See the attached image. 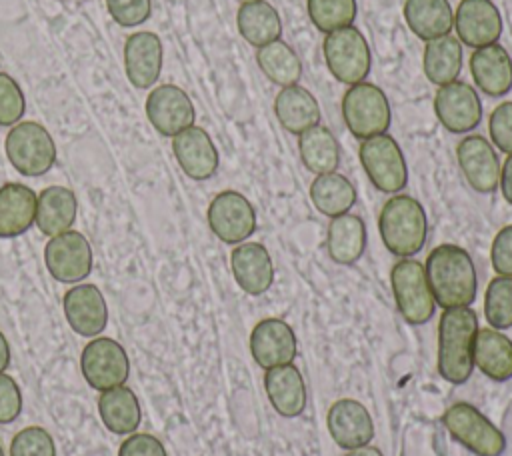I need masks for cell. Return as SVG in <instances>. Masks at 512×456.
Listing matches in <instances>:
<instances>
[{"label": "cell", "instance_id": "1", "mask_svg": "<svg viewBox=\"0 0 512 456\" xmlns=\"http://www.w3.org/2000/svg\"><path fill=\"white\" fill-rule=\"evenodd\" d=\"M434 302L440 308L470 306L476 298V268L470 254L456 244L436 246L424 264Z\"/></svg>", "mask_w": 512, "mask_h": 456}, {"label": "cell", "instance_id": "2", "mask_svg": "<svg viewBox=\"0 0 512 456\" xmlns=\"http://www.w3.org/2000/svg\"><path fill=\"white\" fill-rule=\"evenodd\" d=\"M478 318L470 306L446 308L438 322V372L452 384H464L472 376V346Z\"/></svg>", "mask_w": 512, "mask_h": 456}, {"label": "cell", "instance_id": "3", "mask_svg": "<svg viewBox=\"0 0 512 456\" xmlns=\"http://www.w3.org/2000/svg\"><path fill=\"white\" fill-rule=\"evenodd\" d=\"M378 228L388 252L398 258H412L426 242L428 222L424 206L408 194H396L384 202Z\"/></svg>", "mask_w": 512, "mask_h": 456}, {"label": "cell", "instance_id": "4", "mask_svg": "<svg viewBox=\"0 0 512 456\" xmlns=\"http://www.w3.org/2000/svg\"><path fill=\"white\" fill-rule=\"evenodd\" d=\"M342 118L352 136L366 140L386 134L392 122V110L382 88L372 82H360L344 92Z\"/></svg>", "mask_w": 512, "mask_h": 456}, {"label": "cell", "instance_id": "5", "mask_svg": "<svg viewBox=\"0 0 512 456\" xmlns=\"http://www.w3.org/2000/svg\"><path fill=\"white\" fill-rule=\"evenodd\" d=\"M322 54L328 72L348 86L364 82L372 66L370 46L356 26H346L326 34Z\"/></svg>", "mask_w": 512, "mask_h": 456}, {"label": "cell", "instance_id": "6", "mask_svg": "<svg viewBox=\"0 0 512 456\" xmlns=\"http://www.w3.org/2000/svg\"><path fill=\"white\" fill-rule=\"evenodd\" d=\"M6 156L22 176H42L56 160V146L38 122H18L6 134Z\"/></svg>", "mask_w": 512, "mask_h": 456}, {"label": "cell", "instance_id": "7", "mask_svg": "<svg viewBox=\"0 0 512 456\" xmlns=\"http://www.w3.org/2000/svg\"><path fill=\"white\" fill-rule=\"evenodd\" d=\"M390 284L396 306L408 324H424L432 318L436 302L422 262L400 258L390 270Z\"/></svg>", "mask_w": 512, "mask_h": 456}, {"label": "cell", "instance_id": "8", "mask_svg": "<svg viewBox=\"0 0 512 456\" xmlns=\"http://www.w3.org/2000/svg\"><path fill=\"white\" fill-rule=\"evenodd\" d=\"M442 422L452 438L476 456H500L506 450L504 434L468 402H456L446 408Z\"/></svg>", "mask_w": 512, "mask_h": 456}, {"label": "cell", "instance_id": "9", "mask_svg": "<svg viewBox=\"0 0 512 456\" xmlns=\"http://www.w3.org/2000/svg\"><path fill=\"white\" fill-rule=\"evenodd\" d=\"M360 164L374 184L384 194L404 190L408 182V166L398 142L388 134H378L360 142Z\"/></svg>", "mask_w": 512, "mask_h": 456}, {"label": "cell", "instance_id": "10", "mask_svg": "<svg viewBox=\"0 0 512 456\" xmlns=\"http://www.w3.org/2000/svg\"><path fill=\"white\" fill-rule=\"evenodd\" d=\"M80 370L94 390L104 392L116 386H124L130 374V360L122 344L100 336L84 346L80 356Z\"/></svg>", "mask_w": 512, "mask_h": 456}, {"label": "cell", "instance_id": "11", "mask_svg": "<svg viewBox=\"0 0 512 456\" xmlns=\"http://www.w3.org/2000/svg\"><path fill=\"white\" fill-rule=\"evenodd\" d=\"M44 264L54 280L76 284L92 272V248L84 234L66 230L44 246Z\"/></svg>", "mask_w": 512, "mask_h": 456}, {"label": "cell", "instance_id": "12", "mask_svg": "<svg viewBox=\"0 0 512 456\" xmlns=\"http://www.w3.org/2000/svg\"><path fill=\"white\" fill-rule=\"evenodd\" d=\"M208 226L226 244H240L256 230V212L248 198L236 190L216 194L206 212Z\"/></svg>", "mask_w": 512, "mask_h": 456}, {"label": "cell", "instance_id": "13", "mask_svg": "<svg viewBox=\"0 0 512 456\" xmlns=\"http://www.w3.org/2000/svg\"><path fill=\"white\" fill-rule=\"evenodd\" d=\"M146 118L160 136L174 138L178 132L194 126L196 110L190 96L176 84L156 86L144 104Z\"/></svg>", "mask_w": 512, "mask_h": 456}, {"label": "cell", "instance_id": "14", "mask_svg": "<svg viewBox=\"0 0 512 456\" xmlns=\"http://www.w3.org/2000/svg\"><path fill=\"white\" fill-rule=\"evenodd\" d=\"M434 114L452 134H466L482 120V102L478 92L462 80L440 86L434 96Z\"/></svg>", "mask_w": 512, "mask_h": 456}, {"label": "cell", "instance_id": "15", "mask_svg": "<svg viewBox=\"0 0 512 456\" xmlns=\"http://www.w3.org/2000/svg\"><path fill=\"white\" fill-rule=\"evenodd\" d=\"M456 36L470 48L496 44L502 36V16L492 0H460L454 12Z\"/></svg>", "mask_w": 512, "mask_h": 456}, {"label": "cell", "instance_id": "16", "mask_svg": "<svg viewBox=\"0 0 512 456\" xmlns=\"http://www.w3.org/2000/svg\"><path fill=\"white\" fill-rule=\"evenodd\" d=\"M296 352V334L284 320L264 318L252 328L250 354L264 370L292 364Z\"/></svg>", "mask_w": 512, "mask_h": 456}, {"label": "cell", "instance_id": "17", "mask_svg": "<svg viewBox=\"0 0 512 456\" xmlns=\"http://www.w3.org/2000/svg\"><path fill=\"white\" fill-rule=\"evenodd\" d=\"M456 158L472 190L480 194H490L498 188L500 162L492 144L484 136H464L456 146Z\"/></svg>", "mask_w": 512, "mask_h": 456}, {"label": "cell", "instance_id": "18", "mask_svg": "<svg viewBox=\"0 0 512 456\" xmlns=\"http://www.w3.org/2000/svg\"><path fill=\"white\" fill-rule=\"evenodd\" d=\"M172 152L182 172L192 180H208L218 170V150L210 134L190 126L172 138Z\"/></svg>", "mask_w": 512, "mask_h": 456}, {"label": "cell", "instance_id": "19", "mask_svg": "<svg viewBox=\"0 0 512 456\" xmlns=\"http://www.w3.org/2000/svg\"><path fill=\"white\" fill-rule=\"evenodd\" d=\"M62 308L70 328L80 336L94 338L108 324L106 300L94 284H78L70 288L62 298Z\"/></svg>", "mask_w": 512, "mask_h": 456}, {"label": "cell", "instance_id": "20", "mask_svg": "<svg viewBox=\"0 0 512 456\" xmlns=\"http://www.w3.org/2000/svg\"><path fill=\"white\" fill-rule=\"evenodd\" d=\"M326 426L332 440L344 450L366 446L374 438V424L370 412L364 404L352 398L336 400L330 406Z\"/></svg>", "mask_w": 512, "mask_h": 456}, {"label": "cell", "instance_id": "21", "mask_svg": "<svg viewBox=\"0 0 512 456\" xmlns=\"http://www.w3.org/2000/svg\"><path fill=\"white\" fill-rule=\"evenodd\" d=\"M124 70L132 86L150 88L162 72L160 36L148 30L130 34L124 42Z\"/></svg>", "mask_w": 512, "mask_h": 456}, {"label": "cell", "instance_id": "22", "mask_svg": "<svg viewBox=\"0 0 512 456\" xmlns=\"http://www.w3.org/2000/svg\"><path fill=\"white\" fill-rule=\"evenodd\" d=\"M230 268L236 284L250 296L264 294L274 282L270 252L260 242H240L230 252Z\"/></svg>", "mask_w": 512, "mask_h": 456}, {"label": "cell", "instance_id": "23", "mask_svg": "<svg viewBox=\"0 0 512 456\" xmlns=\"http://www.w3.org/2000/svg\"><path fill=\"white\" fill-rule=\"evenodd\" d=\"M470 74L484 94L504 96L512 88V58L498 42L476 48L470 54Z\"/></svg>", "mask_w": 512, "mask_h": 456}, {"label": "cell", "instance_id": "24", "mask_svg": "<svg viewBox=\"0 0 512 456\" xmlns=\"http://www.w3.org/2000/svg\"><path fill=\"white\" fill-rule=\"evenodd\" d=\"M264 388L274 410L284 418L300 416L306 408V384L300 370L292 364L268 368Z\"/></svg>", "mask_w": 512, "mask_h": 456}, {"label": "cell", "instance_id": "25", "mask_svg": "<svg viewBox=\"0 0 512 456\" xmlns=\"http://www.w3.org/2000/svg\"><path fill=\"white\" fill-rule=\"evenodd\" d=\"M274 114L280 126L290 134H302L320 124L318 100L300 84L280 88L274 98Z\"/></svg>", "mask_w": 512, "mask_h": 456}, {"label": "cell", "instance_id": "26", "mask_svg": "<svg viewBox=\"0 0 512 456\" xmlns=\"http://www.w3.org/2000/svg\"><path fill=\"white\" fill-rule=\"evenodd\" d=\"M38 196L32 188L8 182L0 186V238L24 234L36 220Z\"/></svg>", "mask_w": 512, "mask_h": 456}, {"label": "cell", "instance_id": "27", "mask_svg": "<svg viewBox=\"0 0 512 456\" xmlns=\"http://www.w3.org/2000/svg\"><path fill=\"white\" fill-rule=\"evenodd\" d=\"M76 212L78 202L70 188L48 186L38 194L34 224L42 234L52 238L72 228V224L76 222Z\"/></svg>", "mask_w": 512, "mask_h": 456}, {"label": "cell", "instance_id": "28", "mask_svg": "<svg viewBox=\"0 0 512 456\" xmlns=\"http://www.w3.org/2000/svg\"><path fill=\"white\" fill-rule=\"evenodd\" d=\"M474 364L490 380L504 382L512 378V340L500 330L480 328L472 346Z\"/></svg>", "mask_w": 512, "mask_h": 456}, {"label": "cell", "instance_id": "29", "mask_svg": "<svg viewBox=\"0 0 512 456\" xmlns=\"http://www.w3.org/2000/svg\"><path fill=\"white\" fill-rule=\"evenodd\" d=\"M366 224L356 214H342L330 220L326 232L328 256L342 266H350L364 254Z\"/></svg>", "mask_w": 512, "mask_h": 456}, {"label": "cell", "instance_id": "30", "mask_svg": "<svg viewBox=\"0 0 512 456\" xmlns=\"http://www.w3.org/2000/svg\"><path fill=\"white\" fill-rule=\"evenodd\" d=\"M404 20L424 42L448 36L454 26V12L448 0H406Z\"/></svg>", "mask_w": 512, "mask_h": 456}, {"label": "cell", "instance_id": "31", "mask_svg": "<svg viewBox=\"0 0 512 456\" xmlns=\"http://www.w3.org/2000/svg\"><path fill=\"white\" fill-rule=\"evenodd\" d=\"M240 36L256 48H262L274 40H280L282 20L278 10L266 0H254L240 4L236 14Z\"/></svg>", "mask_w": 512, "mask_h": 456}, {"label": "cell", "instance_id": "32", "mask_svg": "<svg viewBox=\"0 0 512 456\" xmlns=\"http://www.w3.org/2000/svg\"><path fill=\"white\" fill-rule=\"evenodd\" d=\"M424 76L434 86H446L454 82L462 70V46L452 34L428 40L422 54Z\"/></svg>", "mask_w": 512, "mask_h": 456}, {"label": "cell", "instance_id": "33", "mask_svg": "<svg viewBox=\"0 0 512 456\" xmlns=\"http://www.w3.org/2000/svg\"><path fill=\"white\" fill-rule=\"evenodd\" d=\"M98 412L104 426L112 434H132L142 420L140 404L136 394L126 386L104 390L98 398Z\"/></svg>", "mask_w": 512, "mask_h": 456}, {"label": "cell", "instance_id": "34", "mask_svg": "<svg viewBox=\"0 0 512 456\" xmlns=\"http://www.w3.org/2000/svg\"><path fill=\"white\" fill-rule=\"evenodd\" d=\"M298 152L302 164L314 174L336 172L340 164V146L326 126H312L298 134Z\"/></svg>", "mask_w": 512, "mask_h": 456}, {"label": "cell", "instance_id": "35", "mask_svg": "<svg viewBox=\"0 0 512 456\" xmlns=\"http://www.w3.org/2000/svg\"><path fill=\"white\" fill-rule=\"evenodd\" d=\"M310 198L320 214L336 218L348 214L356 204V188L338 172L318 174L310 184Z\"/></svg>", "mask_w": 512, "mask_h": 456}, {"label": "cell", "instance_id": "36", "mask_svg": "<svg viewBox=\"0 0 512 456\" xmlns=\"http://www.w3.org/2000/svg\"><path fill=\"white\" fill-rule=\"evenodd\" d=\"M256 64L260 72L276 86L286 88L298 84L302 76V62L298 54L282 40H274L256 50Z\"/></svg>", "mask_w": 512, "mask_h": 456}, {"label": "cell", "instance_id": "37", "mask_svg": "<svg viewBox=\"0 0 512 456\" xmlns=\"http://www.w3.org/2000/svg\"><path fill=\"white\" fill-rule=\"evenodd\" d=\"M306 10L312 24L330 34L334 30L354 26L356 20V0H306Z\"/></svg>", "mask_w": 512, "mask_h": 456}, {"label": "cell", "instance_id": "38", "mask_svg": "<svg viewBox=\"0 0 512 456\" xmlns=\"http://www.w3.org/2000/svg\"><path fill=\"white\" fill-rule=\"evenodd\" d=\"M484 316L494 330L512 326V276H496L484 294Z\"/></svg>", "mask_w": 512, "mask_h": 456}, {"label": "cell", "instance_id": "39", "mask_svg": "<svg viewBox=\"0 0 512 456\" xmlns=\"http://www.w3.org/2000/svg\"><path fill=\"white\" fill-rule=\"evenodd\" d=\"M10 456H56L54 440L48 430L40 426H28L12 438Z\"/></svg>", "mask_w": 512, "mask_h": 456}, {"label": "cell", "instance_id": "40", "mask_svg": "<svg viewBox=\"0 0 512 456\" xmlns=\"http://www.w3.org/2000/svg\"><path fill=\"white\" fill-rule=\"evenodd\" d=\"M26 110L22 88L14 78L0 72V126H14Z\"/></svg>", "mask_w": 512, "mask_h": 456}, {"label": "cell", "instance_id": "41", "mask_svg": "<svg viewBox=\"0 0 512 456\" xmlns=\"http://www.w3.org/2000/svg\"><path fill=\"white\" fill-rule=\"evenodd\" d=\"M106 8L116 24L134 28L150 18L152 0H106Z\"/></svg>", "mask_w": 512, "mask_h": 456}, {"label": "cell", "instance_id": "42", "mask_svg": "<svg viewBox=\"0 0 512 456\" xmlns=\"http://www.w3.org/2000/svg\"><path fill=\"white\" fill-rule=\"evenodd\" d=\"M490 140L506 154H512V102L498 104L488 120Z\"/></svg>", "mask_w": 512, "mask_h": 456}, {"label": "cell", "instance_id": "43", "mask_svg": "<svg viewBox=\"0 0 512 456\" xmlns=\"http://www.w3.org/2000/svg\"><path fill=\"white\" fill-rule=\"evenodd\" d=\"M22 410V394L16 380L0 372V424H10Z\"/></svg>", "mask_w": 512, "mask_h": 456}, {"label": "cell", "instance_id": "44", "mask_svg": "<svg viewBox=\"0 0 512 456\" xmlns=\"http://www.w3.org/2000/svg\"><path fill=\"white\" fill-rule=\"evenodd\" d=\"M492 268L498 276H512V224L504 226L492 240Z\"/></svg>", "mask_w": 512, "mask_h": 456}, {"label": "cell", "instance_id": "45", "mask_svg": "<svg viewBox=\"0 0 512 456\" xmlns=\"http://www.w3.org/2000/svg\"><path fill=\"white\" fill-rule=\"evenodd\" d=\"M118 456H166V450L152 434H132L120 444Z\"/></svg>", "mask_w": 512, "mask_h": 456}, {"label": "cell", "instance_id": "46", "mask_svg": "<svg viewBox=\"0 0 512 456\" xmlns=\"http://www.w3.org/2000/svg\"><path fill=\"white\" fill-rule=\"evenodd\" d=\"M498 186H500V192H502L504 200H506L508 204H512V154H508V158H506L504 164L500 166Z\"/></svg>", "mask_w": 512, "mask_h": 456}, {"label": "cell", "instance_id": "47", "mask_svg": "<svg viewBox=\"0 0 512 456\" xmlns=\"http://www.w3.org/2000/svg\"><path fill=\"white\" fill-rule=\"evenodd\" d=\"M8 364H10V346L4 338V334L0 332V372H4L8 368Z\"/></svg>", "mask_w": 512, "mask_h": 456}, {"label": "cell", "instance_id": "48", "mask_svg": "<svg viewBox=\"0 0 512 456\" xmlns=\"http://www.w3.org/2000/svg\"><path fill=\"white\" fill-rule=\"evenodd\" d=\"M346 456H382V452L378 450V448H374V446H360V448H354V450H350Z\"/></svg>", "mask_w": 512, "mask_h": 456}, {"label": "cell", "instance_id": "49", "mask_svg": "<svg viewBox=\"0 0 512 456\" xmlns=\"http://www.w3.org/2000/svg\"><path fill=\"white\" fill-rule=\"evenodd\" d=\"M240 4H248V2H254V0H238Z\"/></svg>", "mask_w": 512, "mask_h": 456}, {"label": "cell", "instance_id": "50", "mask_svg": "<svg viewBox=\"0 0 512 456\" xmlns=\"http://www.w3.org/2000/svg\"><path fill=\"white\" fill-rule=\"evenodd\" d=\"M0 456H4V452H2V448H0Z\"/></svg>", "mask_w": 512, "mask_h": 456}]
</instances>
